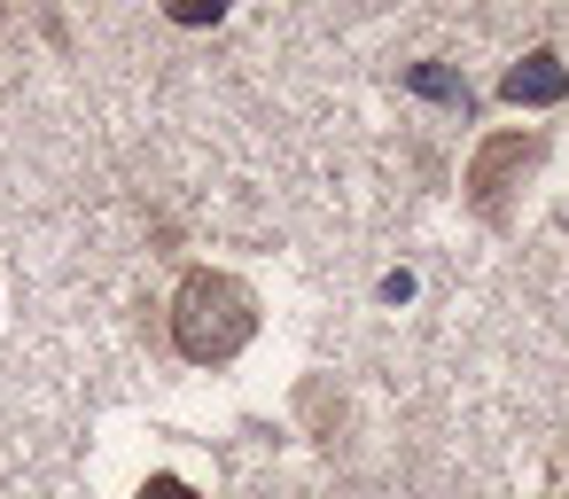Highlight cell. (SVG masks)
Here are the masks:
<instances>
[{
  "label": "cell",
  "instance_id": "1",
  "mask_svg": "<svg viewBox=\"0 0 569 499\" xmlns=\"http://www.w3.org/2000/svg\"><path fill=\"white\" fill-rule=\"evenodd\" d=\"M250 336H258V297H250L234 273L196 266V273L180 281V297H172V343H180V359L227 367Z\"/></svg>",
  "mask_w": 569,
  "mask_h": 499
},
{
  "label": "cell",
  "instance_id": "4",
  "mask_svg": "<svg viewBox=\"0 0 569 499\" xmlns=\"http://www.w3.org/2000/svg\"><path fill=\"white\" fill-rule=\"evenodd\" d=\"M413 87H421L429 102H452V110H468V79H452L445 63H413Z\"/></svg>",
  "mask_w": 569,
  "mask_h": 499
},
{
  "label": "cell",
  "instance_id": "6",
  "mask_svg": "<svg viewBox=\"0 0 569 499\" xmlns=\"http://www.w3.org/2000/svg\"><path fill=\"white\" fill-rule=\"evenodd\" d=\"M227 9H219V0H180V9H172V24H219Z\"/></svg>",
  "mask_w": 569,
  "mask_h": 499
},
{
  "label": "cell",
  "instance_id": "3",
  "mask_svg": "<svg viewBox=\"0 0 569 499\" xmlns=\"http://www.w3.org/2000/svg\"><path fill=\"white\" fill-rule=\"evenodd\" d=\"M499 94H507L515 110H546V102H561V94H569V63H561L553 48H530V56L499 79Z\"/></svg>",
  "mask_w": 569,
  "mask_h": 499
},
{
  "label": "cell",
  "instance_id": "5",
  "mask_svg": "<svg viewBox=\"0 0 569 499\" xmlns=\"http://www.w3.org/2000/svg\"><path fill=\"white\" fill-rule=\"evenodd\" d=\"M133 499H196V483H180V476H149Z\"/></svg>",
  "mask_w": 569,
  "mask_h": 499
},
{
  "label": "cell",
  "instance_id": "2",
  "mask_svg": "<svg viewBox=\"0 0 569 499\" xmlns=\"http://www.w3.org/2000/svg\"><path fill=\"white\" fill-rule=\"evenodd\" d=\"M530 164H538V133H499V141H483V149H476V164H468V196H476V211H483V219H499L507 172H530Z\"/></svg>",
  "mask_w": 569,
  "mask_h": 499
}]
</instances>
